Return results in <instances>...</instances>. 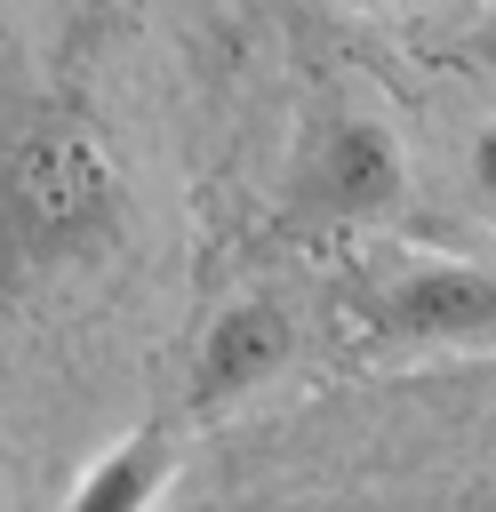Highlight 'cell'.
Here are the masks:
<instances>
[{"mask_svg":"<svg viewBox=\"0 0 496 512\" xmlns=\"http://www.w3.org/2000/svg\"><path fill=\"white\" fill-rule=\"evenodd\" d=\"M288 344H296V320H288L280 296H232L208 320L200 352H192V408H232L240 392H256L264 376H280Z\"/></svg>","mask_w":496,"mask_h":512,"instance_id":"obj_4","label":"cell"},{"mask_svg":"<svg viewBox=\"0 0 496 512\" xmlns=\"http://www.w3.org/2000/svg\"><path fill=\"white\" fill-rule=\"evenodd\" d=\"M168 472H176V432L168 424H136V432H120L80 472V488L64 496V512H152L160 488H168Z\"/></svg>","mask_w":496,"mask_h":512,"instance_id":"obj_5","label":"cell"},{"mask_svg":"<svg viewBox=\"0 0 496 512\" xmlns=\"http://www.w3.org/2000/svg\"><path fill=\"white\" fill-rule=\"evenodd\" d=\"M296 200L328 224H368V216H392L408 200V160H400V136L384 120H336L304 176H296Z\"/></svg>","mask_w":496,"mask_h":512,"instance_id":"obj_2","label":"cell"},{"mask_svg":"<svg viewBox=\"0 0 496 512\" xmlns=\"http://www.w3.org/2000/svg\"><path fill=\"white\" fill-rule=\"evenodd\" d=\"M472 48H480V56H488V64H496V8H488V16H480V32H472Z\"/></svg>","mask_w":496,"mask_h":512,"instance_id":"obj_7","label":"cell"},{"mask_svg":"<svg viewBox=\"0 0 496 512\" xmlns=\"http://www.w3.org/2000/svg\"><path fill=\"white\" fill-rule=\"evenodd\" d=\"M472 200H480V216L496 224V120L472 136Z\"/></svg>","mask_w":496,"mask_h":512,"instance_id":"obj_6","label":"cell"},{"mask_svg":"<svg viewBox=\"0 0 496 512\" xmlns=\"http://www.w3.org/2000/svg\"><path fill=\"white\" fill-rule=\"evenodd\" d=\"M368 328L392 344L496 336V272L488 264H416L384 296H368Z\"/></svg>","mask_w":496,"mask_h":512,"instance_id":"obj_3","label":"cell"},{"mask_svg":"<svg viewBox=\"0 0 496 512\" xmlns=\"http://www.w3.org/2000/svg\"><path fill=\"white\" fill-rule=\"evenodd\" d=\"M128 176L88 128H24L0 152V304L120 240Z\"/></svg>","mask_w":496,"mask_h":512,"instance_id":"obj_1","label":"cell"}]
</instances>
